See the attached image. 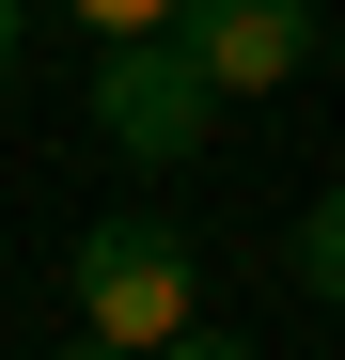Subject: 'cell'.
<instances>
[{
    "mask_svg": "<svg viewBox=\"0 0 345 360\" xmlns=\"http://www.w3.org/2000/svg\"><path fill=\"white\" fill-rule=\"evenodd\" d=\"M63 16H79L94 47H126V32H172V0H63Z\"/></svg>",
    "mask_w": 345,
    "mask_h": 360,
    "instance_id": "cell-5",
    "label": "cell"
},
{
    "mask_svg": "<svg viewBox=\"0 0 345 360\" xmlns=\"http://www.w3.org/2000/svg\"><path fill=\"white\" fill-rule=\"evenodd\" d=\"M63 360H126V345H94V329H79V345H63Z\"/></svg>",
    "mask_w": 345,
    "mask_h": 360,
    "instance_id": "cell-8",
    "label": "cell"
},
{
    "mask_svg": "<svg viewBox=\"0 0 345 360\" xmlns=\"http://www.w3.org/2000/svg\"><path fill=\"white\" fill-rule=\"evenodd\" d=\"M172 47L204 94H282L314 63V0H172Z\"/></svg>",
    "mask_w": 345,
    "mask_h": 360,
    "instance_id": "cell-3",
    "label": "cell"
},
{
    "mask_svg": "<svg viewBox=\"0 0 345 360\" xmlns=\"http://www.w3.org/2000/svg\"><path fill=\"white\" fill-rule=\"evenodd\" d=\"M94 141L110 157H126V172H189L204 157V126H220V94L189 79V47H172V32H126V47H94Z\"/></svg>",
    "mask_w": 345,
    "mask_h": 360,
    "instance_id": "cell-2",
    "label": "cell"
},
{
    "mask_svg": "<svg viewBox=\"0 0 345 360\" xmlns=\"http://www.w3.org/2000/svg\"><path fill=\"white\" fill-rule=\"evenodd\" d=\"M157 360H251V345H236V329H172Z\"/></svg>",
    "mask_w": 345,
    "mask_h": 360,
    "instance_id": "cell-6",
    "label": "cell"
},
{
    "mask_svg": "<svg viewBox=\"0 0 345 360\" xmlns=\"http://www.w3.org/2000/svg\"><path fill=\"white\" fill-rule=\"evenodd\" d=\"M0 79H16V0H0Z\"/></svg>",
    "mask_w": 345,
    "mask_h": 360,
    "instance_id": "cell-7",
    "label": "cell"
},
{
    "mask_svg": "<svg viewBox=\"0 0 345 360\" xmlns=\"http://www.w3.org/2000/svg\"><path fill=\"white\" fill-rule=\"evenodd\" d=\"M63 297H79V329H94V345L157 360L172 329H189L204 266H189V235H172V219H94L79 251H63Z\"/></svg>",
    "mask_w": 345,
    "mask_h": 360,
    "instance_id": "cell-1",
    "label": "cell"
},
{
    "mask_svg": "<svg viewBox=\"0 0 345 360\" xmlns=\"http://www.w3.org/2000/svg\"><path fill=\"white\" fill-rule=\"evenodd\" d=\"M282 251H299V282H314V297H345V188H314V204H299V235H282Z\"/></svg>",
    "mask_w": 345,
    "mask_h": 360,
    "instance_id": "cell-4",
    "label": "cell"
}]
</instances>
